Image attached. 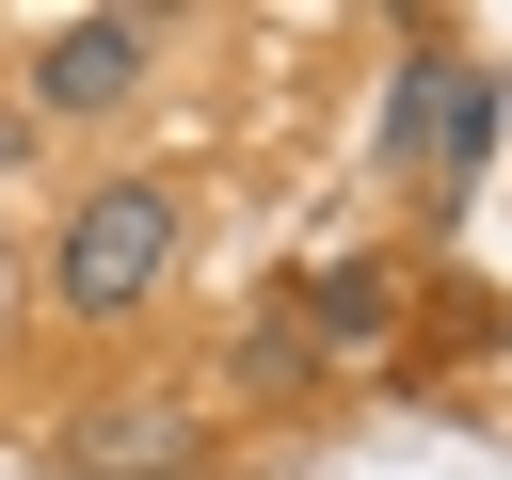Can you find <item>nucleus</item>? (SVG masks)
<instances>
[{"label":"nucleus","instance_id":"20e7f679","mask_svg":"<svg viewBox=\"0 0 512 480\" xmlns=\"http://www.w3.org/2000/svg\"><path fill=\"white\" fill-rule=\"evenodd\" d=\"M304 336H384V256H336L304 288Z\"/></svg>","mask_w":512,"mask_h":480},{"label":"nucleus","instance_id":"7ed1b4c3","mask_svg":"<svg viewBox=\"0 0 512 480\" xmlns=\"http://www.w3.org/2000/svg\"><path fill=\"white\" fill-rule=\"evenodd\" d=\"M160 64V16H64L32 32V112H128Z\"/></svg>","mask_w":512,"mask_h":480},{"label":"nucleus","instance_id":"39448f33","mask_svg":"<svg viewBox=\"0 0 512 480\" xmlns=\"http://www.w3.org/2000/svg\"><path fill=\"white\" fill-rule=\"evenodd\" d=\"M160 448H192L160 400H144V416H96V432H80V480H128V464H160Z\"/></svg>","mask_w":512,"mask_h":480},{"label":"nucleus","instance_id":"f03ea898","mask_svg":"<svg viewBox=\"0 0 512 480\" xmlns=\"http://www.w3.org/2000/svg\"><path fill=\"white\" fill-rule=\"evenodd\" d=\"M160 272H176V192H160V176H96V192L64 208V240H48L64 320H144Z\"/></svg>","mask_w":512,"mask_h":480},{"label":"nucleus","instance_id":"f257e3e1","mask_svg":"<svg viewBox=\"0 0 512 480\" xmlns=\"http://www.w3.org/2000/svg\"><path fill=\"white\" fill-rule=\"evenodd\" d=\"M496 128H512V64H480V48H448V32H416V48L384 64V176L480 192Z\"/></svg>","mask_w":512,"mask_h":480}]
</instances>
